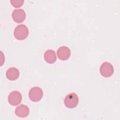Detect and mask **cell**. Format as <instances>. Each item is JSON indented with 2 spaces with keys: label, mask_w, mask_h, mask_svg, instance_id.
Here are the masks:
<instances>
[{
  "label": "cell",
  "mask_w": 120,
  "mask_h": 120,
  "mask_svg": "<svg viewBox=\"0 0 120 120\" xmlns=\"http://www.w3.org/2000/svg\"><path fill=\"white\" fill-rule=\"evenodd\" d=\"M79 102L78 96L75 93H70L68 94L65 98L64 103L65 106L69 108L75 107Z\"/></svg>",
  "instance_id": "cell-2"
},
{
  "label": "cell",
  "mask_w": 120,
  "mask_h": 120,
  "mask_svg": "<svg viewBox=\"0 0 120 120\" xmlns=\"http://www.w3.org/2000/svg\"><path fill=\"white\" fill-rule=\"evenodd\" d=\"M24 2L23 0H11L10 3L11 5L15 8L21 7Z\"/></svg>",
  "instance_id": "cell-11"
},
{
  "label": "cell",
  "mask_w": 120,
  "mask_h": 120,
  "mask_svg": "<svg viewBox=\"0 0 120 120\" xmlns=\"http://www.w3.org/2000/svg\"><path fill=\"white\" fill-rule=\"evenodd\" d=\"M22 96L21 93L18 91H13L11 92L8 97V101L9 103L13 106L19 105L22 101Z\"/></svg>",
  "instance_id": "cell-5"
},
{
  "label": "cell",
  "mask_w": 120,
  "mask_h": 120,
  "mask_svg": "<svg viewBox=\"0 0 120 120\" xmlns=\"http://www.w3.org/2000/svg\"><path fill=\"white\" fill-rule=\"evenodd\" d=\"M57 56L61 60H66L68 59L70 56L71 52L70 49L65 46L59 48L57 50Z\"/></svg>",
  "instance_id": "cell-6"
},
{
  "label": "cell",
  "mask_w": 120,
  "mask_h": 120,
  "mask_svg": "<svg viewBox=\"0 0 120 120\" xmlns=\"http://www.w3.org/2000/svg\"><path fill=\"white\" fill-rule=\"evenodd\" d=\"M30 110L29 107L24 105H21L15 108V113L16 116L21 118H25L28 116Z\"/></svg>",
  "instance_id": "cell-8"
},
{
  "label": "cell",
  "mask_w": 120,
  "mask_h": 120,
  "mask_svg": "<svg viewBox=\"0 0 120 120\" xmlns=\"http://www.w3.org/2000/svg\"><path fill=\"white\" fill-rule=\"evenodd\" d=\"M99 70L101 75L105 77H109L111 76L114 72L112 65L108 62H105L103 63L100 66Z\"/></svg>",
  "instance_id": "cell-4"
},
{
  "label": "cell",
  "mask_w": 120,
  "mask_h": 120,
  "mask_svg": "<svg viewBox=\"0 0 120 120\" xmlns=\"http://www.w3.org/2000/svg\"><path fill=\"white\" fill-rule=\"evenodd\" d=\"M44 59L49 64H53L56 60V56L55 52L52 50H48L44 53Z\"/></svg>",
  "instance_id": "cell-10"
},
{
  "label": "cell",
  "mask_w": 120,
  "mask_h": 120,
  "mask_svg": "<svg viewBox=\"0 0 120 120\" xmlns=\"http://www.w3.org/2000/svg\"><path fill=\"white\" fill-rule=\"evenodd\" d=\"M12 17L14 21L17 23H21L23 22L26 17L25 11L22 9H15L12 14Z\"/></svg>",
  "instance_id": "cell-7"
},
{
  "label": "cell",
  "mask_w": 120,
  "mask_h": 120,
  "mask_svg": "<svg viewBox=\"0 0 120 120\" xmlns=\"http://www.w3.org/2000/svg\"><path fill=\"white\" fill-rule=\"evenodd\" d=\"M20 73L18 69L12 67L8 68L6 72V77L9 80L14 81L16 80L19 76Z\"/></svg>",
  "instance_id": "cell-9"
},
{
  "label": "cell",
  "mask_w": 120,
  "mask_h": 120,
  "mask_svg": "<svg viewBox=\"0 0 120 120\" xmlns=\"http://www.w3.org/2000/svg\"><path fill=\"white\" fill-rule=\"evenodd\" d=\"M43 96L42 90L38 87H34L29 91V97L33 102H38L40 100Z\"/></svg>",
  "instance_id": "cell-3"
},
{
  "label": "cell",
  "mask_w": 120,
  "mask_h": 120,
  "mask_svg": "<svg viewBox=\"0 0 120 120\" xmlns=\"http://www.w3.org/2000/svg\"><path fill=\"white\" fill-rule=\"evenodd\" d=\"M29 35V30L24 24L18 25L15 29L14 35L18 40H23L26 38Z\"/></svg>",
  "instance_id": "cell-1"
}]
</instances>
